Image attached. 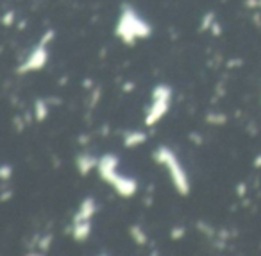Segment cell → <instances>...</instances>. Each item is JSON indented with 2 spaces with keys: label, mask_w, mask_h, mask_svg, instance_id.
<instances>
[{
  "label": "cell",
  "mask_w": 261,
  "mask_h": 256,
  "mask_svg": "<svg viewBox=\"0 0 261 256\" xmlns=\"http://www.w3.org/2000/svg\"><path fill=\"white\" fill-rule=\"evenodd\" d=\"M150 34V27L147 22L136 16V13L130 8H123L122 18L116 27V36L122 38L125 43L135 45L136 38H147Z\"/></svg>",
  "instance_id": "cell-1"
},
{
  "label": "cell",
  "mask_w": 261,
  "mask_h": 256,
  "mask_svg": "<svg viewBox=\"0 0 261 256\" xmlns=\"http://www.w3.org/2000/svg\"><path fill=\"white\" fill-rule=\"evenodd\" d=\"M154 159L161 165L168 167V172L172 176V181H174L175 188L181 195H188L190 194V183L188 177H186V172L182 170L181 163L177 161V158L174 156V152L168 147H160L156 152H154Z\"/></svg>",
  "instance_id": "cell-2"
},
{
  "label": "cell",
  "mask_w": 261,
  "mask_h": 256,
  "mask_svg": "<svg viewBox=\"0 0 261 256\" xmlns=\"http://www.w3.org/2000/svg\"><path fill=\"white\" fill-rule=\"evenodd\" d=\"M102 177H104L108 183H111L113 187L118 190V194L123 195V197H130V195H135L136 188H138V184H136L135 179H130V177H125V176H118L116 170H111V172L104 174Z\"/></svg>",
  "instance_id": "cell-3"
},
{
  "label": "cell",
  "mask_w": 261,
  "mask_h": 256,
  "mask_svg": "<svg viewBox=\"0 0 261 256\" xmlns=\"http://www.w3.org/2000/svg\"><path fill=\"white\" fill-rule=\"evenodd\" d=\"M45 63H47V49H45V45H40L38 49H34L33 54L27 58V61L20 66L18 72L25 74V72H33V70H40L45 66Z\"/></svg>",
  "instance_id": "cell-4"
},
{
  "label": "cell",
  "mask_w": 261,
  "mask_h": 256,
  "mask_svg": "<svg viewBox=\"0 0 261 256\" xmlns=\"http://www.w3.org/2000/svg\"><path fill=\"white\" fill-rule=\"evenodd\" d=\"M168 102H170V101H165V99H154V104L150 106V109L147 111V120H145L147 126H152V124H156L158 120H160L161 117L167 113Z\"/></svg>",
  "instance_id": "cell-5"
},
{
  "label": "cell",
  "mask_w": 261,
  "mask_h": 256,
  "mask_svg": "<svg viewBox=\"0 0 261 256\" xmlns=\"http://www.w3.org/2000/svg\"><path fill=\"white\" fill-rule=\"evenodd\" d=\"M97 212V206H95V201L91 197L84 199L83 204H81V210L75 217H73V222H81V220H90L93 217V213Z\"/></svg>",
  "instance_id": "cell-6"
},
{
  "label": "cell",
  "mask_w": 261,
  "mask_h": 256,
  "mask_svg": "<svg viewBox=\"0 0 261 256\" xmlns=\"http://www.w3.org/2000/svg\"><path fill=\"white\" fill-rule=\"evenodd\" d=\"M97 165H98V159L90 154H83V156H79V159H77V169H79V172L83 174V176L88 174L93 167H97Z\"/></svg>",
  "instance_id": "cell-7"
},
{
  "label": "cell",
  "mask_w": 261,
  "mask_h": 256,
  "mask_svg": "<svg viewBox=\"0 0 261 256\" xmlns=\"http://www.w3.org/2000/svg\"><path fill=\"white\" fill-rule=\"evenodd\" d=\"M91 224L90 220H81V222H73V238L75 240H86L88 235H90Z\"/></svg>",
  "instance_id": "cell-8"
},
{
  "label": "cell",
  "mask_w": 261,
  "mask_h": 256,
  "mask_svg": "<svg viewBox=\"0 0 261 256\" xmlns=\"http://www.w3.org/2000/svg\"><path fill=\"white\" fill-rule=\"evenodd\" d=\"M145 140H147L145 133H127L125 140H123V145H125V147H136V145L143 144Z\"/></svg>",
  "instance_id": "cell-9"
},
{
  "label": "cell",
  "mask_w": 261,
  "mask_h": 256,
  "mask_svg": "<svg viewBox=\"0 0 261 256\" xmlns=\"http://www.w3.org/2000/svg\"><path fill=\"white\" fill-rule=\"evenodd\" d=\"M172 97V90L165 84H160V86L154 88L152 91V99H165V101H170Z\"/></svg>",
  "instance_id": "cell-10"
},
{
  "label": "cell",
  "mask_w": 261,
  "mask_h": 256,
  "mask_svg": "<svg viewBox=\"0 0 261 256\" xmlns=\"http://www.w3.org/2000/svg\"><path fill=\"white\" fill-rule=\"evenodd\" d=\"M130 237L135 238V242L138 245H143L147 242V237H145V231L142 229L140 226H130Z\"/></svg>",
  "instance_id": "cell-11"
},
{
  "label": "cell",
  "mask_w": 261,
  "mask_h": 256,
  "mask_svg": "<svg viewBox=\"0 0 261 256\" xmlns=\"http://www.w3.org/2000/svg\"><path fill=\"white\" fill-rule=\"evenodd\" d=\"M47 113H48L47 102H45V101H38L36 102V120H38V122H43V120L47 119Z\"/></svg>",
  "instance_id": "cell-12"
},
{
  "label": "cell",
  "mask_w": 261,
  "mask_h": 256,
  "mask_svg": "<svg viewBox=\"0 0 261 256\" xmlns=\"http://www.w3.org/2000/svg\"><path fill=\"white\" fill-rule=\"evenodd\" d=\"M215 22H217V20H215V13H207V15L204 16V22H202V26H200V31H207Z\"/></svg>",
  "instance_id": "cell-13"
},
{
  "label": "cell",
  "mask_w": 261,
  "mask_h": 256,
  "mask_svg": "<svg viewBox=\"0 0 261 256\" xmlns=\"http://www.w3.org/2000/svg\"><path fill=\"white\" fill-rule=\"evenodd\" d=\"M11 174H13V167L11 165H8V163H6V165H2V169H0V177H2V179L8 181L9 177H11Z\"/></svg>",
  "instance_id": "cell-14"
},
{
  "label": "cell",
  "mask_w": 261,
  "mask_h": 256,
  "mask_svg": "<svg viewBox=\"0 0 261 256\" xmlns=\"http://www.w3.org/2000/svg\"><path fill=\"white\" fill-rule=\"evenodd\" d=\"M207 122H210V124H224L225 117L224 115H210V117H207Z\"/></svg>",
  "instance_id": "cell-15"
},
{
  "label": "cell",
  "mask_w": 261,
  "mask_h": 256,
  "mask_svg": "<svg viewBox=\"0 0 261 256\" xmlns=\"http://www.w3.org/2000/svg\"><path fill=\"white\" fill-rule=\"evenodd\" d=\"M185 233H186V229L181 226V227H175V229H172V231H170V237L174 238V240H177V238H181Z\"/></svg>",
  "instance_id": "cell-16"
},
{
  "label": "cell",
  "mask_w": 261,
  "mask_h": 256,
  "mask_svg": "<svg viewBox=\"0 0 261 256\" xmlns=\"http://www.w3.org/2000/svg\"><path fill=\"white\" fill-rule=\"evenodd\" d=\"M50 242H52V237H50V235H47V237H45V240H41V242H40V247L47 251L48 245H50Z\"/></svg>",
  "instance_id": "cell-17"
},
{
  "label": "cell",
  "mask_w": 261,
  "mask_h": 256,
  "mask_svg": "<svg viewBox=\"0 0 261 256\" xmlns=\"http://www.w3.org/2000/svg\"><path fill=\"white\" fill-rule=\"evenodd\" d=\"M52 38H54V31H48V33H45V36L41 38V45H47Z\"/></svg>",
  "instance_id": "cell-18"
},
{
  "label": "cell",
  "mask_w": 261,
  "mask_h": 256,
  "mask_svg": "<svg viewBox=\"0 0 261 256\" xmlns=\"http://www.w3.org/2000/svg\"><path fill=\"white\" fill-rule=\"evenodd\" d=\"M13 18H15V11H9L8 15L4 16V26H11V24H13Z\"/></svg>",
  "instance_id": "cell-19"
},
{
  "label": "cell",
  "mask_w": 261,
  "mask_h": 256,
  "mask_svg": "<svg viewBox=\"0 0 261 256\" xmlns=\"http://www.w3.org/2000/svg\"><path fill=\"white\" fill-rule=\"evenodd\" d=\"M211 31L215 33V36H220V26H218L217 22H215L213 26H211Z\"/></svg>",
  "instance_id": "cell-20"
},
{
  "label": "cell",
  "mask_w": 261,
  "mask_h": 256,
  "mask_svg": "<svg viewBox=\"0 0 261 256\" xmlns=\"http://www.w3.org/2000/svg\"><path fill=\"white\" fill-rule=\"evenodd\" d=\"M245 190H247L245 184H240V187H238V195H245Z\"/></svg>",
  "instance_id": "cell-21"
},
{
  "label": "cell",
  "mask_w": 261,
  "mask_h": 256,
  "mask_svg": "<svg viewBox=\"0 0 261 256\" xmlns=\"http://www.w3.org/2000/svg\"><path fill=\"white\" fill-rule=\"evenodd\" d=\"M133 88H135V84H133V83L123 84V90H125V91H130V90H133Z\"/></svg>",
  "instance_id": "cell-22"
},
{
  "label": "cell",
  "mask_w": 261,
  "mask_h": 256,
  "mask_svg": "<svg viewBox=\"0 0 261 256\" xmlns=\"http://www.w3.org/2000/svg\"><path fill=\"white\" fill-rule=\"evenodd\" d=\"M254 167H261V156H259V158L254 159Z\"/></svg>",
  "instance_id": "cell-23"
}]
</instances>
